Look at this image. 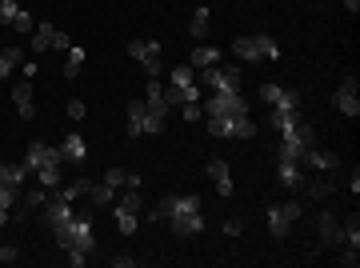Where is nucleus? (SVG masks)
I'll return each mask as SVG.
<instances>
[{
    "mask_svg": "<svg viewBox=\"0 0 360 268\" xmlns=\"http://www.w3.org/2000/svg\"><path fill=\"white\" fill-rule=\"evenodd\" d=\"M225 232H228V236H240V232H245V220H228Z\"/></svg>",
    "mask_w": 360,
    "mask_h": 268,
    "instance_id": "nucleus-47",
    "label": "nucleus"
},
{
    "mask_svg": "<svg viewBox=\"0 0 360 268\" xmlns=\"http://www.w3.org/2000/svg\"><path fill=\"white\" fill-rule=\"evenodd\" d=\"M64 164V156H60V149H53V144H40V140H32L28 144V156H24V169L28 173H37V169H44V164Z\"/></svg>",
    "mask_w": 360,
    "mask_h": 268,
    "instance_id": "nucleus-9",
    "label": "nucleus"
},
{
    "mask_svg": "<svg viewBox=\"0 0 360 268\" xmlns=\"http://www.w3.org/2000/svg\"><path fill=\"white\" fill-rule=\"evenodd\" d=\"M12 104H17V113L24 116V120H32L37 104H32V88H28V84H17V88H12Z\"/></svg>",
    "mask_w": 360,
    "mask_h": 268,
    "instance_id": "nucleus-16",
    "label": "nucleus"
},
{
    "mask_svg": "<svg viewBox=\"0 0 360 268\" xmlns=\"http://www.w3.org/2000/svg\"><path fill=\"white\" fill-rule=\"evenodd\" d=\"M308 192H312V196H316V200H321V196H328V192H332V189H328V184H321V180H316V184H312V189H308Z\"/></svg>",
    "mask_w": 360,
    "mask_h": 268,
    "instance_id": "nucleus-48",
    "label": "nucleus"
},
{
    "mask_svg": "<svg viewBox=\"0 0 360 268\" xmlns=\"http://www.w3.org/2000/svg\"><path fill=\"white\" fill-rule=\"evenodd\" d=\"M17 0H0V24H8V28H12V20H17Z\"/></svg>",
    "mask_w": 360,
    "mask_h": 268,
    "instance_id": "nucleus-35",
    "label": "nucleus"
},
{
    "mask_svg": "<svg viewBox=\"0 0 360 268\" xmlns=\"http://www.w3.org/2000/svg\"><path fill=\"white\" fill-rule=\"evenodd\" d=\"M344 8H348V12H360V0H344Z\"/></svg>",
    "mask_w": 360,
    "mask_h": 268,
    "instance_id": "nucleus-50",
    "label": "nucleus"
},
{
    "mask_svg": "<svg viewBox=\"0 0 360 268\" xmlns=\"http://www.w3.org/2000/svg\"><path fill=\"white\" fill-rule=\"evenodd\" d=\"M60 156H64V164H84V156H88L84 136H80V133H68V136H64V144H60Z\"/></svg>",
    "mask_w": 360,
    "mask_h": 268,
    "instance_id": "nucleus-11",
    "label": "nucleus"
},
{
    "mask_svg": "<svg viewBox=\"0 0 360 268\" xmlns=\"http://www.w3.org/2000/svg\"><path fill=\"white\" fill-rule=\"evenodd\" d=\"M160 128H164V116L149 108V113H144V133H160Z\"/></svg>",
    "mask_w": 360,
    "mask_h": 268,
    "instance_id": "nucleus-38",
    "label": "nucleus"
},
{
    "mask_svg": "<svg viewBox=\"0 0 360 268\" xmlns=\"http://www.w3.org/2000/svg\"><path fill=\"white\" fill-rule=\"evenodd\" d=\"M337 108H341L344 116H357L360 113V100H357V77H348L337 88Z\"/></svg>",
    "mask_w": 360,
    "mask_h": 268,
    "instance_id": "nucleus-12",
    "label": "nucleus"
},
{
    "mask_svg": "<svg viewBox=\"0 0 360 268\" xmlns=\"http://www.w3.org/2000/svg\"><path fill=\"white\" fill-rule=\"evenodd\" d=\"M76 212H73V200H64V196H53V200H44V224H53V229H57V224H64V220H73Z\"/></svg>",
    "mask_w": 360,
    "mask_h": 268,
    "instance_id": "nucleus-10",
    "label": "nucleus"
},
{
    "mask_svg": "<svg viewBox=\"0 0 360 268\" xmlns=\"http://www.w3.org/2000/svg\"><path fill=\"white\" fill-rule=\"evenodd\" d=\"M220 60V48H212V44H200V48H192V68H212Z\"/></svg>",
    "mask_w": 360,
    "mask_h": 268,
    "instance_id": "nucleus-23",
    "label": "nucleus"
},
{
    "mask_svg": "<svg viewBox=\"0 0 360 268\" xmlns=\"http://www.w3.org/2000/svg\"><path fill=\"white\" fill-rule=\"evenodd\" d=\"M17 256H20V252L12 249V245H0V265H12Z\"/></svg>",
    "mask_w": 360,
    "mask_h": 268,
    "instance_id": "nucleus-45",
    "label": "nucleus"
},
{
    "mask_svg": "<svg viewBox=\"0 0 360 268\" xmlns=\"http://www.w3.org/2000/svg\"><path fill=\"white\" fill-rule=\"evenodd\" d=\"M12 28H17V32H32V17H28V12H17Z\"/></svg>",
    "mask_w": 360,
    "mask_h": 268,
    "instance_id": "nucleus-43",
    "label": "nucleus"
},
{
    "mask_svg": "<svg viewBox=\"0 0 360 268\" xmlns=\"http://www.w3.org/2000/svg\"><path fill=\"white\" fill-rule=\"evenodd\" d=\"M44 200H48L44 192H24V209H28V212H32V209H44Z\"/></svg>",
    "mask_w": 360,
    "mask_h": 268,
    "instance_id": "nucleus-41",
    "label": "nucleus"
},
{
    "mask_svg": "<svg viewBox=\"0 0 360 268\" xmlns=\"http://www.w3.org/2000/svg\"><path fill=\"white\" fill-rule=\"evenodd\" d=\"M240 80H245V73L240 68H205V84H209L212 93H240Z\"/></svg>",
    "mask_w": 360,
    "mask_h": 268,
    "instance_id": "nucleus-7",
    "label": "nucleus"
},
{
    "mask_svg": "<svg viewBox=\"0 0 360 268\" xmlns=\"http://www.w3.org/2000/svg\"><path fill=\"white\" fill-rule=\"evenodd\" d=\"M169 224H172L176 236H196V232L205 229V216H200V212H192V216H176V220H169Z\"/></svg>",
    "mask_w": 360,
    "mask_h": 268,
    "instance_id": "nucleus-15",
    "label": "nucleus"
},
{
    "mask_svg": "<svg viewBox=\"0 0 360 268\" xmlns=\"http://www.w3.org/2000/svg\"><path fill=\"white\" fill-rule=\"evenodd\" d=\"M180 108H184V120H200V104H196V100H192V104H180Z\"/></svg>",
    "mask_w": 360,
    "mask_h": 268,
    "instance_id": "nucleus-46",
    "label": "nucleus"
},
{
    "mask_svg": "<svg viewBox=\"0 0 360 268\" xmlns=\"http://www.w3.org/2000/svg\"><path fill=\"white\" fill-rule=\"evenodd\" d=\"M24 176H28L24 164H0V204H4V209H12V204L20 200Z\"/></svg>",
    "mask_w": 360,
    "mask_h": 268,
    "instance_id": "nucleus-4",
    "label": "nucleus"
},
{
    "mask_svg": "<svg viewBox=\"0 0 360 268\" xmlns=\"http://www.w3.org/2000/svg\"><path fill=\"white\" fill-rule=\"evenodd\" d=\"M272 108H281V113H301V96L288 93V88H281V96L272 100Z\"/></svg>",
    "mask_w": 360,
    "mask_h": 268,
    "instance_id": "nucleus-29",
    "label": "nucleus"
},
{
    "mask_svg": "<svg viewBox=\"0 0 360 268\" xmlns=\"http://www.w3.org/2000/svg\"><path fill=\"white\" fill-rule=\"evenodd\" d=\"M53 236H57V245L64 249L68 265L80 268L84 260H88V252H93V216H73V220L57 224Z\"/></svg>",
    "mask_w": 360,
    "mask_h": 268,
    "instance_id": "nucleus-1",
    "label": "nucleus"
},
{
    "mask_svg": "<svg viewBox=\"0 0 360 268\" xmlns=\"http://www.w3.org/2000/svg\"><path fill=\"white\" fill-rule=\"evenodd\" d=\"M200 212V196L196 192H172V196H160V204L149 212L152 220H176V216H192Z\"/></svg>",
    "mask_w": 360,
    "mask_h": 268,
    "instance_id": "nucleus-2",
    "label": "nucleus"
},
{
    "mask_svg": "<svg viewBox=\"0 0 360 268\" xmlns=\"http://www.w3.org/2000/svg\"><path fill=\"white\" fill-rule=\"evenodd\" d=\"M209 17H212V12H209V4H200V8L192 12V37H196V40H205V37H209Z\"/></svg>",
    "mask_w": 360,
    "mask_h": 268,
    "instance_id": "nucleus-25",
    "label": "nucleus"
},
{
    "mask_svg": "<svg viewBox=\"0 0 360 268\" xmlns=\"http://www.w3.org/2000/svg\"><path fill=\"white\" fill-rule=\"evenodd\" d=\"M260 100H265V104H272V100H276V96H281V84H260Z\"/></svg>",
    "mask_w": 360,
    "mask_h": 268,
    "instance_id": "nucleus-42",
    "label": "nucleus"
},
{
    "mask_svg": "<svg viewBox=\"0 0 360 268\" xmlns=\"http://www.w3.org/2000/svg\"><path fill=\"white\" fill-rule=\"evenodd\" d=\"M84 113H88L84 100H68V116H73V120H84Z\"/></svg>",
    "mask_w": 360,
    "mask_h": 268,
    "instance_id": "nucleus-44",
    "label": "nucleus"
},
{
    "mask_svg": "<svg viewBox=\"0 0 360 268\" xmlns=\"http://www.w3.org/2000/svg\"><path fill=\"white\" fill-rule=\"evenodd\" d=\"M48 48H57V28H53V24H37V32H32V52H48Z\"/></svg>",
    "mask_w": 360,
    "mask_h": 268,
    "instance_id": "nucleus-18",
    "label": "nucleus"
},
{
    "mask_svg": "<svg viewBox=\"0 0 360 268\" xmlns=\"http://www.w3.org/2000/svg\"><path fill=\"white\" fill-rule=\"evenodd\" d=\"M88 189H93V180H84V176H80V180H73V184L60 192V196H64V200H76V196H84Z\"/></svg>",
    "mask_w": 360,
    "mask_h": 268,
    "instance_id": "nucleus-34",
    "label": "nucleus"
},
{
    "mask_svg": "<svg viewBox=\"0 0 360 268\" xmlns=\"http://www.w3.org/2000/svg\"><path fill=\"white\" fill-rule=\"evenodd\" d=\"M104 180H108L113 189H120V184H129V173H124V169H108V173H104Z\"/></svg>",
    "mask_w": 360,
    "mask_h": 268,
    "instance_id": "nucleus-40",
    "label": "nucleus"
},
{
    "mask_svg": "<svg viewBox=\"0 0 360 268\" xmlns=\"http://www.w3.org/2000/svg\"><path fill=\"white\" fill-rule=\"evenodd\" d=\"M301 164H312V169H324V173H332V169H337L341 160H337V153H321V149H308Z\"/></svg>",
    "mask_w": 360,
    "mask_h": 268,
    "instance_id": "nucleus-19",
    "label": "nucleus"
},
{
    "mask_svg": "<svg viewBox=\"0 0 360 268\" xmlns=\"http://www.w3.org/2000/svg\"><path fill=\"white\" fill-rule=\"evenodd\" d=\"M88 196H93L96 204H113L116 189H113V184H108V180H100V184H93V189H88Z\"/></svg>",
    "mask_w": 360,
    "mask_h": 268,
    "instance_id": "nucleus-32",
    "label": "nucleus"
},
{
    "mask_svg": "<svg viewBox=\"0 0 360 268\" xmlns=\"http://www.w3.org/2000/svg\"><path fill=\"white\" fill-rule=\"evenodd\" d=\"M172 84H180V88H189V84H192V68H189V64H180V68L172 73Z\"/></svg>",
    "mask_w": 360,
    "mask_h": 268,
    "instance_id": "nucleus-39",
    "label": "nucleus"
},
{
    "mask_svg": "<svg viewBox=\"0 0 360 268\" xmlns=\"http://www.w3.org/2000/svg\"><path fill=\"white\" fill-rule=\"evenodd\" d=\"M232 52H236V57L240 60H248V64H256V44H252V37H240V40H232Z\"/></svg>",
    "mask_w": 360,
    "mask_h": 268,
    "instance_id": "nucleus-27",
    "label": "nucleus"
},
{
    "mask_svg": "<svg viewBox=\"0 0 360 268\" xmlns=\"http://www.w3.org/2000/svg\"><path fill=\"white\" fill-rule=\"evenodd\" d=\"M80 68H84V48H68V64H64V77L73 80V77H80Z\"/></svg>",
    "mask_w": 360,
    "mask_h": 268,
    "instance_id": "nucleus-30",
    "label": "nucleus"
},
{
    "mask_svg": "<svg viewBox=\"0 0 360 268\" xmlns=\"http://www.w3.org/2000/svg\"><path fill=\"white\" fill-rule=\"evenodd\" d=\"M129 57L140 60V68H144L149 77L160 73V44H156V40H133V44H129Z\"/></svg>",
    "mask_w": 360,
    "mask_h": 268,
    "instance_id": "nucleus-8",
    "label": "nucleus"
},
{
    "mask_svg": "<svg viewBox=\"0 0 360 268\" xmlns=\"http://www.w3.org/2000/svg\"><path fill=\"white\" fill-rule=\"evenodd\" d=\"M140 204H144V200H140V192H124V196H120V209H129V212H140Z\"/></svg>",
    "mask_w": 360,
    "mask_h": 268,
    "instance_id": "nucleus-37",
    "label": "nucleus"
},
{
    "mask_svg": "<svg viewBox=\"0 0 360 268\" xmlns=\"http://www.w3.org/2000/svg\"><path fill=\"white\" fill-rule=\"evenodd\" d=\"M296 216H301V204H296V200H288V204H268V232H272V236H276V240H281V236H288V224H292V220H296Z\"/></svg>",
    "mask_w": 360,
    "mask_h": 268,
    "instance_id": "nucleus-5",
    "label": "nucleus"
},
{
    "mask_svg": "<svg viewBox=\"0 0 360 268\" xmlns=\"http://www.w3.org/2000/svg\"><path fill=\"white\" fill-rule=\"evenodd\" d=\"M144 104H149L152 113L169 116V100H164V88H160V80L156 77H149V100H144Z\"/></svg>",
    "mask_w": 360,
    "mask_h": 268,
    "instance_id": "nucleus-21",
    "label": "nucleus"
},
{
    "mask_svg": "<svg viewBox=\"0 0 360 268\" xmlns=\"http://www.w3.org/2000/svg\"><path fill=\"white\" fill-rule=\"evenodd\" d=\"M209 176L216 180V192H220V196H232V173H228L225 160H209Z\"/></svg>",
    "mask_w": 360,
    "mask_h": 268,
    "instance_id": "nucleus-13",
    "label": "nucleus"
},
{
    "mask_svg": "<svg viewBox=\"0 0 360 268\" xmlns=\"http://www.w3.org/2000/svg\"><path fill=\"white\" fill-rule=\"evenodd\" d=\"M113 265H116V268H133L136 260H133V256H113Z\"/></svg>",
    "mask_w": 360,
    "mask_h": 268,
    "instance_id": "nucleus-49",
    "label": "nucleus"
},
{
    "mask_svg": "<svg viewBox=\"0 0 360 268\" xmlns=\"http://www.w3.org/2000/svg\"><path fill=\"white\" fill-rule=\"evenodd\" d=\"M196 96H200V88H196V84H189V88H180V84H169V88H164V100H169V108H172V104H192Z\"/></svg>",
    "mask_w": 360,
    "mask_h": 268,
    "instance_id": "nucleus-20",
    "label": "nucleus"
},
{
    "mask_svg": "<svg viewBox=\"0 0 360 268\" xmlns=\"http://www.w3.org/2000/svg\"><path fill=\"white\" fill-rule=\"evenodd\" d=\"M4 224H8V209H4V204H0V229H4Z\"/></svg>",
    "mask_w": 360,
    "mask_h": 268,
    "instance_id": "nucleus-51",
    "label": "nucleus"
},
{
    "mask_svg": "<svg viewBox=\"0 0 360 268\" xmlns=\"http://www.w3.org/2000/svg\"><path fill=\"white\" fill-rule=\"evenodd\" d=\"M341 240L348 245V249H360V229H357V220H348V229L341 232Z\"/></svg>",
    "mask_w": 360,
    "mask_h": 268,
    "instance_id": "nucleus-36",
    "label": "nucleus"
},
{
    "mask_svg": "<svg viewBox=\"0 0 360 268\" xmlns=\"http://www.w3.org/2000/svg\"><path fill=\"white\" fill-rule=\"evenodd\" d=\"M144 113H149L144 100H129V136H144Z\"/></svg>",
    "mask_w": 360,
    "mask_h": 268,
    "instance_id": "nucleus-17",
    "label": "nucleus"
},
{
    "mask_svg": "<svg viewBox=\"0 0 360 268\" xmlns=\"http://www.w3.org/2000/svg\"><path fill=\"white\" fill-rule=\"evenodd\" d=\"M37 180H40V189H57V184H60V160H57V164L37 169Z\"/></svg>",
    "mask_w": 360,
    "mask_h": 268,
    "instance_id": "nucleus-28",
    "label": "nucleus"
},
{
    "mask_svg": "<svg viewBox=\"0 0 360 268\" xmlns=\"http://www.w3.org/2000/svg\"><path fill=\"white\" fill-rule=\"evenodd\" d=\"M209 133L225 136V140H252L256 136V124L248 116H209Z\"/></svg>",
    "mask_w": 360,
    "mask_h": 268,
    "instance_id": "nucleus-3",
    "label": "nucleus"
},
{
    "mask_svg": "<svg viewBox=\"0 0 360 268\" xmlns=\"http://www.w3.org/2000/svg\"><path fill=\"white\" fill-rule=\"evenodd\" d=\"M252 44H256V57H260V60H276V57H281V44H276V37H268V32H256Z\"/></svg>",
    "mask_w": 360,
    "mask_h": 268,
    "instance_id": "nucleus-22",
    "label": "nucleus"
},
{
    "mask_svg": "<svg viewBox=\"0 0 360 268\" xmlns=\"http://www.w3.org/2000/svg\"><path fill=\"white\" fill-rule=\"evenodd\" d=\"M268 120H272V128H281V133H292V128L301 124V116H296V113H281V108H272Z\"/></svg>",
    "mask_w": 360,
    "mask_h": 268,
    "instance_id": "nucleus-26",
    "label": "nucleus"
},
{
    "mask_svg": "<svg viewBox=\"0 0 360 268\" xmlns=\"http://www.w3.org/2000/svg\"><path fill=\"white\" fill-rule=\"evenodd\" d=\"M17 64H20V48H4V52H0V80L8 77Z\"/></svg>",
    "mask_w": 360,
    "mask_h": 268,
    "instance_id": "nucleus-33",
    "label": "nucleus"
},
{
    "mask_svg": "<svg viewBox=\"0 0 360 268\" xmlns=\"http://www.w3.org/2000/svg\"><path fill=\"white\" fill-rule=\"evenodd\" d=\"M276 176H281V184H285V189H304V173H301V164H296V160H281Z\"/></svg>",
    "mask_w": 360,
    "mask_h": 268,
    "instance_id": "nucleus-14",
    "label": "nucleus"
},
{
    "mask_svg": "<svg viewBox=\"0 0 360 268\" xmlns=\"http://www.w3.org/2000/svg\"><path fill=\"white\" fill-rule=\"evenodd\" d=\"M116 229L124 232V236H133V232H136V212H129V209L116 204Z\"/></svg>",
    "mask_w": 360,
    "mask_h": 268,
    "instance_id": "nucleus-31",
    "label": "nucleus"
},
{
    "mask_svg": "<svg viewBox=\"0 0 360 268\" xmlns=\"http://www.w3.org/2000/svg\"><path fill=\"white\" fill-rule=\"evenodd\" d=\"M209 116H248V100L240 93H216L209 96Z\"/></svg>",
    "mask_w": 360,
    "mask_h": 268,
    "instance_id": "nucleus-6",
    "label": "nucleus"
},
{
    "mask_svg": "<svg viewBox=\"0 0 360 268\" xmlns=\"http://www.w3.org/2000/svg\"><path fill=\"white\" fill-rule=\"evenodd\" d=\"M316 224H321V240H324V245H337V240H341V229H337V216H332V212H324Z\"/></svg>",
    "mask_w": 360,
    "mask_h": 268,
    "instance_id": "nucleus-24",
    "label": "nucleus"
}]
</instances>
